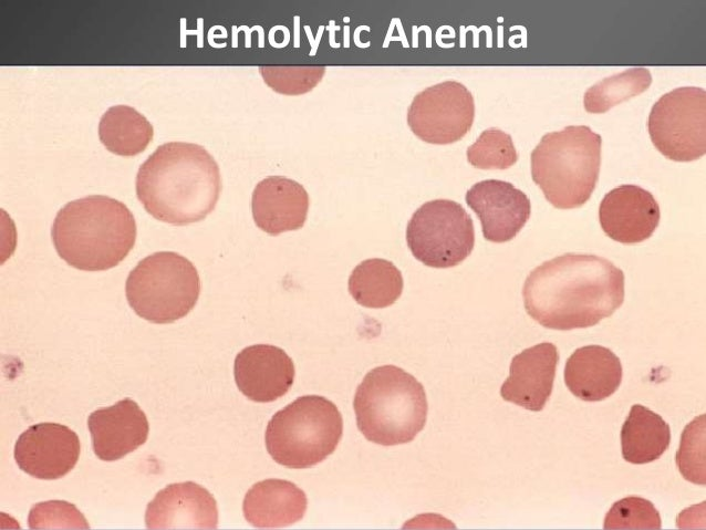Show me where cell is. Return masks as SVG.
<instances>
[{"label":"cell","instance_id":"cell-2","mask_svg":"<svg viewBox=\"0 0 706 530\" xmlns=\"http://www.w3.org/2000/svg\"><path fill=\"white\" fill-rule=\"evenodd\" d=\"M136 195L155 219L184 226L206 218L221 191L217 162L203 146L168 142L139 166Z\"/></svg>","mask_w":706,"mask_h":530},{"label":"cell","instance_id":"cell-25","mask_svg":"<svg viewBox=\"0 0 706 530\" xmlns=\"http://www.w3.org/2000/svg\"><path fill=\"white\" fill-rule=\"evenodd\" d=\"M466 155L469 164L480 169H506L518 159L511 136L496 127L481 132Z\"/></svg>","mask_w":706,"mask_h":530},{"label":"cell","instance_id":"cell-28","mask_svg":"<svg viewBox=\"0 0 706 530\" xmlns=\"http://www.w3.org/2000/svg\"><path fill=\"white\" fill-rule=\"evenodd\" d=\"M259 72L273 91L285 95H299L316 86L325 73V66L261 65Z\"/></svg>","mask_w":706,"mask_h":530},{"label":"cell","instance_id":"cell-12","mask_svg":"<svg viewBox=\"0 0 706 530\" xmlns=\"http://www.w3.org/2000/svg\"><path fill=\"white\" fill-rule=\"evenodd\" d=\"M480 220L484 238L491 242L513 239L531 212L527 195L511 183L486 179L473 185L465 196Z\"/></svg>","mask_w":706,"mask_h":530},{"label":"cell","instance_id":"cell-27","mask_svg":"<svg viewBox=\"0 0 706 530\" xmlns=\"http://www.w3.org/2000/svg\"><path fill=\"white\" fill-rule=\"evenodd\" d=\"M682 476L696 485H705V415L697 416L683 430L676 453Z\"/></svg>","mask_w":706,"mask_h":530},{"label":"cell","instance_id":"cell-24","mask_svg":"<svg viewBox=\"0 0 706 530\" xmlns=\"http://www.w3.org/2000/svg\"><path fill=\"white\" fill-rule=\"evenodd\" d=\"M651 83L648 69L630 67L590 86L583 95L584 108L589 113H604L617 103L643 93Z\"/></svg>","mask_w":706,"mask_h":530},{"label":"cell","instance_id":"cell-4","mask_svg":"<svg viewBox=\"0 0 706 530\" xmlns=\"http://www.w3.org/2000/svg\"><path fill=\"white\" fill-rule=\"evenodd\" d=\"M353 407L359 430L382 446L412 441L424 428L428 409L424 386L395 365L367 372L356 388Z\"/></svg>","mask_w":706,"mask_h":530},{"label":"cell","instance_id":"cell-3","mask_svg":"<svg viewBox=\"0 0 706 530\" xmlns=\"http://www.w3.org/2000/svg\"><path fill=\"white\" fill-rule=\"evenodd\" d=\"M136 221L122 201L91 195L65 204L51 236L58 254L71 267L103 271L117 266L133 249Z\"/></svg>","mask_w":706,"mask_h":530},{"label":"cell","instance_id":"cell-9","mask_svg":"<svg viewBox=\"0 0 706 530\" xmlns=\"http://www.w3.org/2000/svg\"><path fill=\"white\" fill-rule=\"evenodd\" d=\"M706 92L683 86L663 94L652 106L647 129L653 145L668 159L691 162L706 152Z\"/></svg>","mask_w":706,"mask_h":530},{"label":"cell","instance_id":"cell-16","mask_svg":"<svg viewBox=\"0 0 706 530\" xmlns=\"http://www.w3.org/2000/svg\"><path fill=\"white\" fill-rule=\"evenodd\" d=\"M93 451L101 460L114 461L142 446L149 425L136 402L124 398L94 411L87 418Z\"/></svg>","mask_w":706,"mask_h":530},{"label":"cell","instance_id":"cell-14","mask_svg":"<svg viewBox=\"0 0 706 530\" xmlns=\"http://www.w3.org/2000/svg\"><path fill=\"white\" fill-rule=\"evenodd\" d=\"M145 523L147 529H216L217 502L194 481L170 484L148 502Z\"/></svg>","mask_w":706,"mask_h":530},{"label":"cell","instance_id":"cell-19","mask_svg":"<svg viewBox=\"0 0 706 530\" xmlns=\"http://www.w3.org/2000/svg\"><path fill=\"white\" fill-rule=\"evenodd\" d=\"M622 381L620 358L608 347L586 345L577 349L564 367V383L569 391L585 402L610 397Z\"/></svg>","mask_w":706,"mask_h":530},{"label":"cell","instance_id":"cell-7","mask_svg":"<svg viewBox=\"0 0 706 530\" xmlns=\"http://www.w3.org/2000/svg\"><path fill=\"white\" fill-rule=\"evenodd\" d=\"M125 293L138 316L166 324L194 309L200 293V279L196 267L184 256L158 251L142 259L129 272Z\"/></svg>","mask_w":706,"mask_h":530},{"label":"cell","instance_id":"cell-13","mask_svg":"<svg viewBox=\"0 0 706 530\" xmlns=\"http://www.w3.org/2000/svg\"><path fill=\"white\" fill-rule=\"evenodd\" d=\"M660 218V206L654 196L636 185L613 188L599 206V220L605 235L625 245L648 239Z\"/></svg>","mask_w":706,"mask_h":530},{"label":"cell","instance_id":"cell-5","mask_svg":"<svg viewBox=\"0 0 706 530\" xmlns=\"http://www.w3.org/2000/svg\"><path fill=\"white\" fill-rule=\"evenodd\" d=\"M601 135L586 125H569L542 136L531 152V176L558 209L585 204L599 179Z\"/></svg>","mask_w":706,"mask_h":530},{"label":"cell","instance_id":"cell-21","mask_svg":"<svg viewBox=\"0 0 706 530\" xmlns=\"http://www.w3.org/2000/svg\"><path fill=\"white\" fill-rule=\"evenodd\" d=\"M671 429L656 413L634 404L621 429L623 458L635 465L658 459L668 448Z\"/></svg>","mask_w":706,"mask_h":530},{"label":"cell","instance_id":"cell-17","mask_svg":"<svg viewBox=\"0 0 706 530\" xmlns=\"http://www.w3.org/2000/svg\"><path fill=\"white\" fill-rule=\"evenodd\" d=\"M558 349L542 342L512 357L509 376L500 387L501 397L532 412L541 411L553 388Z\"/></svg>","mask_w":706,"mask_h":530},{"label":"cell","instance_id":"cell-29","mask_svg":"<svg viewBox=\"0 0 706 530\" xmlns=\"http://www.w3.org/2000/svg\"><path fill=\"white\" fill-rule=\"evenodd\" d=\"M30 529H89L83 513L71 502L48 500L38 502L29 511Z\"/></svg>","mask_w":706,"mask_h":530},{"label":"cell","instance_id":"cell-6","mask_svg":"<svg viewBox=\"0 0 706 530\" xmlns=\"http://www.w3.org/2000/svg\"><path fill=\"white\" fill-rule=\"evenodd\" d=\"M342 434L343 418L336 405L320 395H304L272 416L264 440L279 465L303 469L330 456Z\"/></svg>","mask_w":706,"mask_h":530},{"label":"cell","instance_id":"cell-1","mask_svg":"<svg viewBox=\"0 0 706 530\" xmlns=\"http://www.w3.org/2000/svg\"><path fill=\"white\" fill-rule=\"evenodd\" d=\"M522 297L527 313L544 328H590L622 305L624 273L605 258L564 253L529 273Z\"/></svg>","mask_w":706,"mask_h":530},{"label":"cell","instance_id":"cell-18","mask_svg":"<svg viewBox=\"0 0 706 530\" xmlns=\"http://www.w3.org/2000/svg\"><path fill=\"white\" fill-rule=\"evenodd\" d=\"M309 204V195L301 184L283 176H270L253 189L252 217L258 228L277 236L302 228Z\"/></svg>","mask_w":706,"mask_h":530},{"label":"cell","instance_id":"cell-20","mask_svg":"<svg viewBox=\"0 0 706 530\" xmlns=\"http://www.w3.org/2000/svg\"><path fill=\"white\" fill-rule=\"evenodd\" d=\"M305 492L295 484L283 479L256 482L242 503L245 519L260 529H276L300 521L307 510Z\"/></svg>","mask_w":706,"mask_h":530},{"label":"cell","instance_id":"cell-10","mask_svg":"<svg viewBox=\"0 0 706 530\" xmlns=\"http://www.w3.org/2000/svg\"><path fill=\"white\" fill-rule=\"evenodd\" d=\"M475 102L470 91L453 80L444 81L417 93L407 111V124L422 141L451 144L471 128Z\"/></svg>","mask_w":706,"mask_h":530},{"label":"cell","instance_id":"cell-15","mask_svg":"<svg viewBox=\"0 0 706 530\" xmlns=\"http://www.w3.org/2000/svg\"><path fill=\"white\" fill-rule=\"evenodd\" d=\"M294 374L291 357L274 345H250L235 358L236 384L253 402L269 403L284 396L293 384Z\"/></svg>","mask_w":706,"mask_h":530},{"label":"cell","instance_id":"cell-22","mask_svg":"<svg viewBox=\"0 0 706 530\" xmlns=\"http://www.w3.org/2000/svg\"><path fill=\"white\" fill-rule=\"evenodd\" d=\"M403 277L393 262L373 258L360 262L349 278V292L362 306L382 309L402 294Z\"/></svg>","mask_w":706,"mask_h":530},{"label":"cell","instance_id":"cell-26","mask_svg":"<svg viewBox=\"0 0 706 530\" xmlns=\"http://www.w3.org/2000/svg\"><path fill=\"white\" fill-rule=\"evenodd\" d=\"M661 526V516L654 505L636 496L615 501L606 512L603 522V528L606 530H658Z\"/></svg>","mask_w":706,"mask_h":530},{"label":"cell","instance_id":"cell-11","mask_svg":"<svg viewBox=\"0 0 706 530\" xmlns=\"http://www.w3.org/2000/svg\"><path fill=\"white\" fill-rule=\"evenodd\" d=\"M81 451L77 435L59 423H39L25 429L14 445V459L38 479H59L76 465Z\"/></svg>","mask_w":706,"mask_h":530},{"label":"cell","instance_id":"cell-8","mask_svg":"<svg viewBox=\"0 0 706 530\" xmlns=\"http://www.w3.org/2000/svg\"><path fill=\"white\" fill-rule=\"evenodd\" d=\"M412 254L432 268H451L464 261L475 245L474 224L464 207L450 199L423 204L406 227Z\"/></svg>","mask_w":706,"mask_h":530},{"label":"cell","instance_id":"cell-23","mask_svg":"<svg viewBox=\"0 0 706 530\" xmlns=\"http://www.w3.org/2000/svg\"><path fill=\"white\" fill-rule=\"evenodd\" d=\"M154 128L149 121L128 105L108 107L98 123L102 144L120 156H135L150 143Z\"/></svg>","mask_w":706,"mask_h":530}]
</instances>
